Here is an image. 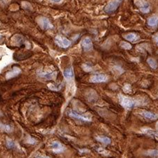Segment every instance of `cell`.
<instances>
[{
    "label": "cell",
    "instance_id": "1",
    "mask_svg": "<svg viewBox=\"0 0 158 158\" xmlns=\"http://www.w3.org/2000/svg\"><path fill=\"white\" fill-rule=\"evenodd\" d=\"M119 101H120V105L123 107L124 108L126 109V110H130L133 107L136 106V103L134 99L132 98H129L127 96H123V95L120 94L119 95Z\"/></svg>",
    "mask_w": 158,
    "mask_h": 158
},
{
    "label": "cell",
    "instance_id": "2",
    "mask_svg": "<svg viewBox=\"0 0 158 158\" xmlns=\"http://www.w3.org/2000/svg\"><path fill=\"white\" fill-rule=\"evenodd\" d=\"M37 21L38 25H40V27L42 30H48L53 28V25H52V23H51V21L48 20L47 18H46V17H39Z\"/></svg>",
    "mask_w": 158,
    "mask_h": 158
},
{
    "label": "cell",
    "instance_id": "3",
    "mask_svg": "<svg viewBox=\"0 0 158 158\" xmlns=\"http://www.w3.org/2000/svg\"><path fill=\"white\" fill-rule=\"evenodd\" d=\"M55 42L56 43L58 47L63 48H68L72 44L71 41L69 40L68 39L60 35H58L55 37Z\"/></svg>",
    "mask_w": 158,
    "mask_h": 158
},
{
    "label": "cell",
    "instance_id": "4",
    "mask_svg": "<svg viewBox=\"0 0 158 158\" xmlns=\"http://www.w3.org/2000/svg\"><path fill=\"white\" fill-rule=\"evenodd\" d=\"M58 72L56 71H43L39 70L37 71L38 76L47 80H54L57 77Z\"/></svg>",
    "mask_w": 158,
    "mask_h": 158
},
{
    "label": "cell",
    "instance_id": "5",
    "mask_svg": "<svg viewBox=\"0 0 158 158\" xmlns=\"http://www.w3.org/2000/svg\"><path fill=\"white\" fill-rule=\"evenodd\" d=\"M134 4L142 13H148L150 12V4L145 0H134Z\"/></svg>",
    "mask_w": 158,
    "mask_h": 158
},
{
    "label": "cell",
    "instance_id": "6",
    "mask_svg": "<svg viewBox=\"0 0 158 158\" xmlns=\"http://www.w3.org/2000/svg\"><path fill=\"white\" fill-rule=\"evenodd\" d=\"M121 2L122 0H113L110 2L105 7V11L106 13H112V12L116 11L119 6L120 5Z\"/></svg>",
    "mask_w": 158,
    "mask_h": 158
},
{
    "label": "cell",
    "instance_id": "7",
    "mask_svg": "<svg viewBox=\"0 0 158 158\" xmlns=\"http://www.w3.org/2000/svg\"><path fill=\"white\" fill-rule=\"evenodd\" d=\"M108 77L105 74H96L90 77L89 81L92 83H101L108 81Z\"/></svg>",
    "mask_w": 158,
    "mask_h": 158
},
{
    "label": "cell",
    "instance_id": "8",
    "mask_svg": "<svg viewBox=\"0 0 158 158\" xmlns=\"http://www.w3.org/2000/svg\"><path fill=\"white\" fill-rule=\"evenodd\" d=\"M51 149L55 153H61L65 150V147L61 143L55 141L51 143Z\"/></svg>",
    "mask_w": 158,
    "mask_h": 158
},
{
    "label": "cell",
    "instance_id": "9",
    "mask_svg": "<svg viewBox=\"0 0 158 158\" xmlns=\"http://www.w3.org/2000/svg\"><path fill=\"white\" fill-rule=\"evenodd\" d=\"M67 114L68 115L69 117H70V118H76V119H78V120H81L87 121H90L91 120V118H89V117L84 116L83 115H80V114L77 113V112L73 111L72 110H69L68 111H67Z\"/></svg>",
    "mask_w": 158,
    "mask_h": 158
},
{
    "label": "cell",
    "instance_id": "10",
    "mask_svg": "<svg viewBox=\"0 0 158 158\" xmlns=\"http://www.w3.org/2000/svg\"><path fill=\"white\" fill-rule=\"evenodd\" d=\"M21 72H22V70L20 67H13V68H12V70H9V72H6V74L5 75L6 79L9 80L11 79H13V78H14V77L18 76V75L21 73Z\"/></svg>",
    "mask_w": 158,
    "mask_h": 158
},
{
    "label": "cell",
    "instance_id": "11",
    "mask_svg": "<svg viewBox=\"0 0 158 158\" xmlns=\"http://www.w3.org/2000/svg\"><path fill=\"white\" fill-rule=\"evenodd\" d=\"M81 45L84 52H90L93 49V43L90 37H85L81 42Z\"/></svg>",
    "mask_w": 158,
    "mask_h": 158
},
{
    "label": "cell",
    "instance_id": "12",
    "mask_svg": "<svg viewBox=\"0 0 158 158\" xmlns=\"http://www.w3.org/2000/svg\"><path fill=\"white\" fill-rule=\"evenodd\" d=\"M140 114L143 117H144L145 118H147L148 120H155L156 119L158 118V115L157 114L151 113V112L146 111V110H141Z\"/></svg>",
    "mask_w": 158,
    "mask_h": 158
},
{
    "label": "cell",
    "instance_id": "13",
    "mask_svg": "<svg viewBox=\"0 0 158 158\" xmlns=\"http://www.w3.org/2000/svg\"><path fill=\"white\" fill-rule=\"evenodd\" d=\"M125 40L131 42H137L139 40V36L136 33H129L124 36Z\"/></svg>",
    "mask_w": 158,
    "mask_h": 158
},
{
    "label": "cell",
    "instance_id": "14",
    "mask_svg": "<svg viewBox=\"0 0 158 158\" xmlns=\"http://www.w3.org/2000/svg\"><path fill=\"white\" fill-rule=\"evenodd\" d=\"M141 133H144L150 137H154L158 138V131L157 130H153L150 128H143L141 129Z\"/></svg>",
    "mask_w": 158,
    "mask_h": 158
},
{
    "label": "cell",
    "instance_id": "15",
    "mask_svg": "<svg viewBox=\"0 0 158 158\" xmlns=\"http://www.w3.org/2000/svg\"><path fill=\"white\" fill-rule=\"evenodd\" d=\"M63 75H64L65 78L67 80H71L74 77V72L72 67H68L66 68L64 72H63Z\"/></svg>",
    "mask_w": 158,
    "mask_h": 158
},
{
    "label": "cell",
    "instance_id": "16",
    "mask_svg": "<svg viewBox=\"0 0 158 158\" xmlns=\"http://www.w3.org/2000/svg\"><path fill=\"white\" fill-rule=\"evenodd\" d=\"M148 25L150 27H157L158 25V17L153 16L148 19Z\"/></svg>",
    "mask_w": 158,
    "mask_h": 158
},
{
    "label": "cell",
    "instance_id": "17",
    "mask_svg": "<svg viewBox=\"0 0 158 158\" xmlns=\"http://www.w3.org/2000/svg\"><path fill=\"white\" fill-rule=\"evenodd\" d=\"M0 130L6 133H10L13 132V126H11L10 125H6V124L0 122Z\"/></svg>",
    "mask_w": 158,
    "mask_h": 158
},
{
    "label": "cell",
    "instance_id": "18",
    "mask_svg": "<svg viewBox=\"0 0 158 158\" xmlns=\"http://www.w3.org/2000/svg\"><path fill=\"white\" fill-rule=\"evenodd\" d=\"M96 139L98 141V142H101L105 145H109L111 143L110 138L106 137H96Z\"/></svg>",
    "mask_w": 158,
    "mask_h": 158
},
{
    "label": "cell",
    "instance_id": "19",
    "mask_svg": "<svg viewBox=\"0 0 158 158\" xmlns=\"http://www.w3.org/2000/svg\"><path fill=\"white\" fill-rule=\"evenodd\" d=\"M48 88L52 91H60L62 88V84H53L49 83L47 85Z\"/></svg>",
    "mask_w": 158,
    "mask_h": 158
},
{
    "label": "cell",
    "instance_id": "20",
    "mask_svg": "<svg viewBox=\"0 0 158 158\" xmlns=\"http://www.w3.org/2000/svg\"><path fill=\"white\" fill-rule=\"evenodd\" d=\"M147 62L148 63V65H150V67L152 69H156L157 67V63L156 60H155L154 58H148Z\"/></svg>",
    "mask_w": 158,
    "mask_h": 158
},
{
    "label": "cell",
    "instance_id": "21",
    "mask_svg": "<svg viewBox=\"0 0 158 158\" xmlns=\"http://www.w3.org/2000/svg\"><path fill=\"white\" fill-rule=\"evenodd\" d=\"M6 145L7 148H10V149H13V148H16V143L10 138H6Z\"/></svg>",
    "mask_w": 158,
    "mask_h": 158
},
{
    "label": "cell",
    "instance_id": "22",
    "mask_svg": "<svg viewBox=\"0 0 158 158\" xmlns=\"http://www.w3.org/2000/svg\"><path fill=\"white\" fill-rule=\"evenodd\" d=\"M120 47L122 48H124V49H126V50H129L132 48V45H131L129 43H128L126 42H124V41L120 42Z\"/></svg>",
    "mask_w": 158,
    "mask_h": 158
},
{
    "label": "cell",
    "instance_id": "23",
    "mask_svg": "<svg viewBox=\"0 0 158 158\" xmlns=\"http://www.w3.org/2000/svg\"><path fill=\"white\" fill-rule=\"evenodd\" d=\"M148 156H158V150H149L145 153Z\"/></svg>",
    "mask_w": 158,
    "mask_h": 158
},
{
    "label": "cell",
    "instance_id": "24",
    "mask_svg": "<svg viewBox=\"0 0 158 158\" xmlns=\"http://www.w3.org/2000/svg\"><path fill=\"white\" fill-rule=\"evenodd\" d=\"M123 91L125 93H130L132 91V86L129 84H125L123 87Z\"/></svg>",
    "mask_w": 158,
    "mask_h": 158
},
{
    "label": "cell",
    "instance_id": "25",
    "mask_svg": "<svg viewBox=\"0 0 158 158\" xmlns=\"http://www.w3.org/2000/svg\"><path fill=\"white\" fill-rule=\"evenodd\" d=\"M82 69L84 72H91L92 70H93V68H92L91 66H90L88 64H83L82 65Z\"/></svg>",
    "mask_w": 158,
    "mask_h": 158
},
{
    "label": "cell",
    "instance_id": "26",
    "mask_svg": "<svg viewBox=\"0 0 158 158\" xmlns=\"http://www.w3.org/2000/svg\"><path fill=\"white\" fill-rule=\"evenodd\" d=\"M98 152L100 153V154L103 155H106V156H107V155H109V154H110V152H109V151H108V150H106L105 149H103V148H98Z\"/></svg>",
    "mask_w": 158,
    "mask_h": 158
},
{
    "label": "cell",
    "instance_id": "27",
    "mask_svg": "<svg viewBox=\"0 0 158 158\" xmlns=\"http://www.w3.org/2000/svg\"><path fill=\"white\" fill-rule=\"evenodd\" d=\"M26 143H28V144L33 145V144H35V143H37V141H36L35 138H32L30 137H28V139L26 140Z\"/></svg>",
    "mask_w": 158,
    "mask_h": 158
},
{
    "label": "cell",
    "instance_id": "28",
    "mask_svg": "<svg viewBox=\"0 0 158 158\" xmlns=\"http://www.w3.org/2000/svg\"><path fill=\"white\" fill-rule=\"evenodd\" d=\"M152 39L153 40H154V42L156 43V44L158 46V33L155 34V35L152 36Z\"/></svg>",
    "mask_w": 158,
    "mask_h": 158
},
{
    "label": "cell",
    "instance_id": "29",
    "mask_svg": "<svg viewBox=\"0 0 158 158\" xmlns=\"http://www.w3.org/2000/svg\"><path fill=\"white\" fill-rule=\"evenodd\" d=\"M79 152H89L90 151L87 149H81V150H79Z\"/></svg>",
    "mask_w": 158,
    "mask_h": 158
},
{
    "label": "cell",
    "instance_id": "30",
    "mask_svg": "<svg viewBox=\"0 0 158 158\" xmlns=\"http://www.w3.org/2000/svg\"><path fill=\"white\" fill-rule=\"evenodd\" d=\"M37 158H50V157L48 156H46V155H40V156H39Z\"/></svg>",
    "mask_w": 158,
    "mask_h": 158
},
{
    "label": "cell",
    "instance_id": "31",
    "mask_svg": "<svg viewBox=\"0 0 158 158\" xmlns=\"http://www.w3.org/2000/svg\"><path fill=\"white\" fill-rule=\"evenodd\" d=\"M52 2H60L61 0H52Z\"/></svg>",
    "mask_w": 158,
    "mask_h": 158
},
{
    "label": "cell",
    "instance_id": "32",
    "mask_svg": "<svg viewBox=\"0 0 158 158\" xmlns=\"http://www.w3.org/2000/svg\"><path fill=\"white\" fill-rule=\"evenodd\" d=\"M156 128L158 129V121L157 122V125H156Z\"/></svg>",
    "mask_w": 158,
    "mask_h": 158
},
{
    "label": "cell",
    "instance_id": "33",
    "mask_svg": "<svg viewBox=\"0 0 158 158\" xmlns=\"http://www.w3.org/2000/svg\"><path fill=\"white\" fill-rule=\"evenodd\" d=\"M0 39H1V36H0Z\"/></svg>",
    "mask_w": 158,
    "mask_h": 158
}]
</instances>
